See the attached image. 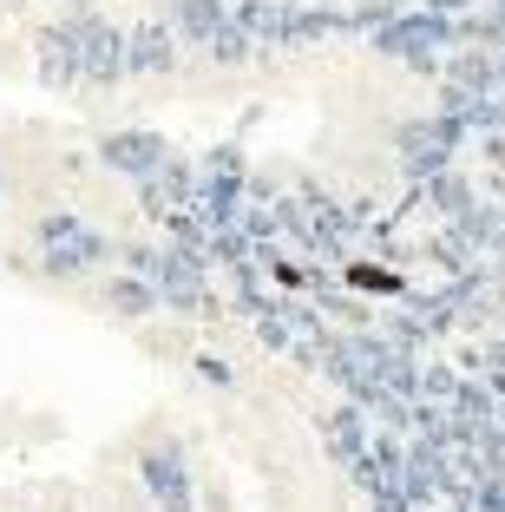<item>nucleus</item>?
<instances>
[{
  "label": "nucleus",
  "instance_id": "1",
  "mask_svg": "<svg viewBox=\"0 0 505 512\" xmlns=\"http://www.w3.org/2000/svg\"><path fill=\"white\" fill-rule=\"evenodd\" d=\"M368 46L381 53V60L414 66V73H440L446 53H453V46H466V27H460L453 14H433L427 0H420V7H401L387 27H374Z\"/></svg>",
  "mask_w": 505,
  "mask_h": 512
},
{
  "label": "nucleus",
  "instance_id": "2",
  "mask_svg": "<svg viewBox=\"0 0 505 512\" xmlns=\"http://www.w3.org/2000/svg\"><path fill=\"white\" fill-rule=\"evenodd\" d=\"M466 125L460 119H446V112H427V119H407L401 132H394V151H401V171L414 184L440 178V171H453V151L466 145Z\"/></svg>",
  "mask_w": 505,
  "mask_h": 512
},
{
  "label": "nucleus",
  "instance_id": "3",
  "mask_svg": "<svg viewBox=\"0 0 505 512\" xmlns=\"http://www.w3.org/2000/svg\"><path fill=\"white\" fill-rule=\"evenodd\" d=\"M210 263L204 250H178L164 243V263H158V296L171 316H217V289H210Z\"/></svg>",
  "mask_w": 505,
  "mask_h": 512
},
{
  "label": "nucleus",
  "instance_id": "4",
  "mask_svg": "<svg viewBox=\"0 0 505 512\" xmlns=\"http://www.w3.org/2000/svg\"><path fill=\"white\" fill-rule=\"evenodd\" d=\"M138 480H145V493H151L158 512H197V473H191L184 440H151V447L138 453Z\"/></svg>",
  "mask_w": 505,
  "mask_h": 512
},
{
  "label": "nucleus",
  "instance_id": "5",
  "mask_svg": "<svg viewBox=\"0 0 505 512\" xmlns=\"http://www.w3.org/2000/svg\"><path fill=\"white\" fill-rule=\"evenodd\" d=\"M112 256H119V243L105 237V230L79 224L73 237H60V243H46V250H40V276H46V283H79V276L105 270Z\"/></svg>",
  "mask_w": 505,
  "mask_h": 512
},
{
  "label": "nucleus",
  "instance_id": "6",
  "mask_svg": "<svg viewBox=\"0 0 505 512\" xmlns=\"http://www.w3.org/2000/svg\"><path fill=\"white\" fill-rule=\"evenodd\" d=\"M164 158H171V138L145 132V125H125V132L99 138V165L119 171V178H132V184H145L151 171H164Z\"/></svg>",
  "mask_w": 505,
  "mask_h": 512
},
{
  "label": "nucleus",
  "instance_id": "7",
  "mask_svg": "<svg viewBox=\"0 0 505 512\" xmlns=\"http://www.w3.org/2000/svg\"><path fill=\"white\" fill-rule=\"evenodd\" d=\"M40 79L46 86H86V14L40 33Z\"/></svg>",
  "mask_w": 505,
  "mask_h": 512
},
{
  "label": "nucleus",
  "instance_id": "8",
  "mask_svg": "<svg viewBox=\"0 0 505 512\" xmlns=\"http://www.w3.org/2000/svg\"><path fill=\"white\" fill-rule=\"evenodd\" d=\"M243 211H250V171H204V178H197V217H204L210 230H237Z\"/></svg>",
  "mask_w": 505,
  "mask_h": 512
},
{
  "label": "nucleus",
  "instance_id": "9",
  "mask_svg": "<svg viewBox=\"0 0 505 512\" xmlns=\"http://www.w3.org/2000/svg\"><path fill=\"white\" fill-rule=\"evenodd\" d=\"M178 33H171V20H145V27L125 33V66H132V79H164L178 73Z\"/></svg>",
  "mask_w": 505,
  "mask_h": 512
},
{
  "label": "nucleus",
  "instance_id": "10",
  "mask_svg": "<svg viewBox=\"0 0 505 512\" xmlns=\"http://www.w3.org/2000/svg\"><path fill=\"white\" fill-rule=\"evenodd\" d=\"M322 434H328V460L342 473H355L361 460H368V447H374V414L361 401H348V407H335L322 421Z\"/></svg>",
  "mask_w": 505,
  "mask_h": 512
},
{
  "label": "nucleus",
  "instance_id": "11",
  "mask_svg": "<svg viewBox=\"0 0 505 512\" xmlns=\"http://www.w3.org/2000/svg\"><path fill=\"white\" fill-rule=\"evenodd\" d=\"M119 79H132V66H125V27L86 14V86H119Z\"/></svg>",
  "mask_w": 505,
  "mask_h": 512
},
{
  "label": "nucleus",
  "instance_id": "12",
  "mask_svg": "<svg viewBox=\"0 0 505 512\" xmlns=\"http://www.w3.org/2000/svg\"><path fill=\"white\" fill-rule=\"evenodd\" d=\"M105 309L119 322H151L164 309V296H158V283L151 276H132V270H119L112 283H105Z\"/></svg>",
  "mask_w": 505,
  "mask_h": 512
},
{
  "label": "nucleus",
  "instance_id": "13",
  "mask_svg": "<svg viewBox=\"0 0 505 512\" xmlns=\"http://www.w3.org/2000/svg\"><path fill=\"white\" fill-rule=\"evenodd\" d=\"M171 33H178L184 46H210L223 33V20H230V7L223 0H171Z\"/></svg>",
  "mask_w": 505,
  "mask_h": 512
},
{
  "label": "nucleus",
  "instance_id": "14",
  "mask_svg": "<svg viewBox=\"0 0 505 512\" xmlns=\"http://www.w3.org/2000/svg\"><path fill=\"white\" fill-rule=\"evenodd\" d=\"M420 191H427V204H433V211L446 217V224H460L466 211H479V204H486V197H479L473 184L460 178V171H440V178H427Z\"/></svg>",
  "mask_w": 505,
  "mask_h": 512
},
{
  "label": "nucleus",
  "instance_id": "15",
  "mask_svg": "<svg viewBox=\"0 0 505 512\" xmlns=\"http://www.w3.org/2000/svg\"><path fill=\"white\" fill-rule=\"evenodd\" d=\"M342 283H348V289H361V296H394V302L414 296L401 270H374V263H355V256L342 263Z\"/></svg>",
  "mask_w": 505,
  "mask_h": 512
},
{
  "label": "nucleus",
  "instance_id": "16",
  "mask_svg": "<svg viewBox=\"0 0 505 512\" xmlns=\"http://www.w3.org/2000/svg\"><path fill=\"white\" fill-rule=\"evenodd\" d=\"M204 53H210L217 66H243V60H256V40H250V33L237 27V20H223V33H217V40L204 46Z\"/></svg>",
  "mask_w": 505,
  "mask_h": 512
},
{
  "label": "nucleus",
  "instance_id": "17",
  "mask_svg": "<svg viewBox=\"0 0 505 512\" xmlns=\"http://www.w3.org/2000/svg\"><path fill=\"white\" fill-rule=\"evenodd\" d=\"M119 263L132 276H151L158 283V263H164V243H119Z\"/></svg>",
  "mask_w": 505,
  "mask_h": 512
},
{
  "label": "nucleus",
  "instance_id": "18",
  "mask_svg": "<svg viewBox=\"0 0 505 512\" xmlns=\"http://www.w3.org/2000/svg\"><path fill=\"white\" fill-rule=\"evenodd\" d=\"M79 224H86V217H79V211H46L40 224H33V237H40V250H46V243H60V237H73Z\"/></svg>",
  "mask_w": 505,
  "mask_h": 512
},
{
  "label": "nucleus",
  "instance_id": "19",
  "mask_svg": "<svg viewBox=\"0 0 505 512\" xmlns=\"http://www.w3.org/2000/svg\"><path fill=\"white\" fill-rule=\"evenodd\" d=\"M197 165H204V171H250V158H243L237 138H223V145H210L204 158H197Z\"/></svg>",
  "mask_w": 505,
  "mask_h": 512
},
{
  "label": "nucleus",
  "instance_id": "20",
  "mask_svg": "<svg viewBox=\"0 0 505 512\" xmlns=\"http://www.w3.org/2000/svg\"><path fill=\"white\" fill-rule=\"evenodd\" d=\"M197 375H204L210 388H230V381H237V368H230V362H217V355H197Z\"/></svg>",
  "mask_w": 505,
  "mask_h": 512
},
{
  "label": "nucleus",
  "instance_id": "21",
  "mask_svg": "<svg viewBox=\"0 0 505 512\" xmlns=\"http://www.w3.org/2000/svg\"><path fill=\"white\" fill-rule=\"evenodd\" d=\"M499 99H505V53H499Z\"/></svg>",
  "mask_w": 505,
  "mask_h": 512
},
{
  "label": "nucleus",
  "instance_id": "22",
  "mask_svg": "<svg viewBox=\"0 0 505 512\" xmlns=\"http://www.w3.org/2000/svg\"><path fill=\"white\" fill-rule=\"evenodd\" d=\"M0 197H7V171H0Z\"/></svg>",
  "mask_w": 505,
  "mask_h": 512
},
{
  "label": "nucleus",
  "instance_id": "23",
  "mask_svg": "<svg viewBox=\"0 0 505 512\" xmlns=\"http://www.w3.org/2000/svg\"><path fill=\"white\" fill-rule=\"evenodd\" d=\"M73 7H86V0H73Z\"/></svg>",
  "mask_w": 505,
  "mask_h": 512
}]
</instances>
